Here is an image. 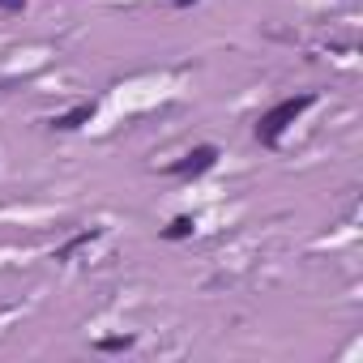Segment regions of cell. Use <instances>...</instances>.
Instances as JSON below:
<instances>
[{"instance_id":"8","label":"cell","mask_w":363,"mask_h":363,"mask_svg":"<svg viewBox=\"0 0 363 363\" xmlns=\"http://www.w3.org/2000/svg\"><path fill=\"white\" fill-rule=\"evenodd\" d=\"M171 5H179V9H184V5H197V0H171Z\"/></svg>"},{"instance_id":"1","label":"cell","mask_w":363,"mask_h":363,"mask_svg":"<svg viewBox=\"0 0 363 363\" xmlns=\"http://www.w3.org/2000/svg\"><path fill=\"white\" fill-rule=\"evenodd\" d=\"M312 107V94H295V99H282V103H274L261 120H257V141L261 145H278L282 141V133L303 116Z\"/></svg>"},{"instance_id":"2","label":"cell","mask_w":363,"mask_h":363,"mask_svg":"<svg viewBox=\"0 0 363 363\" xmlns=\"http://www.w3.org/2000/svg\"><path fill=\"white\" fill-rule=\"evenodd\" d=\"M218 162V145H193L179 162L167 167V175H179V179H193V175H206L210 167Z\"/></svg>"},{"instance_id":"7","label":"cell","mask_w":363,"mask_h":363,"mask_svg":"<svg viewBox=\"0 0 363 363\" xmlns=\"http://www.w3.org/2000/svg\"><path fill=\"white\" fill-rule=\"evenodd\" d=\"M26 0H0V13H22Z\"/></svg>"},{"instance_id":"5","label":"cell","mask_w":363,"mask_h":363,"mask_svg":"<svg viewBox=\"0 0 363 363\" xmlns=\"http://www.w3.org/2000/svg\"><path fill=\"white\" fill-rule=\"evenodd\" d=\"M193 227H197V223H193L189 214H179V218H171V227L162 231V240H189V235H193Z\"/></svg>"},{"instance_id":"6","label":"cell","mask_w":363,"mask_h":363,"mask_svg":"<svg viewBox=\"0 0 363 363\" xmlns=\"http://www.w3.org/2000/svg\"><path fill=\"white\" fill-rule=\"evenodd\" d=\"M133 346V337H99L94 342V350H103V354H120V350H128Z\"/></svg>"},{"instance_id":"4","label":"cell","mask_w":363,"mask_h":363,"mask_svg":"<svg viewBox=\"0 0 363 363\" xmlns=\"http://www.w3.org/2000/svg\"><path fill=\"white\" fill-rule=\"evenodd\" d=\"M94 240H99V231H77L69 244H60V248H56V261H69L77 248H86V244H94Z\"/></svg>"},{"instance_id":"3","label":"cell","mask_w":363,"mask_h":363,"mask_svg":"<svg viewBox=\"0 0 363 363\" xmlns=\"http://www.w3.org/2000/svg\"><path fill=\"white\" fill-rule=\"evenodd\" d=\"M90 120H94V103H77V107L60 111V116L52 120V128H60V133H73V128H82V124H90Z\"/></svg>"}]
</instances>
